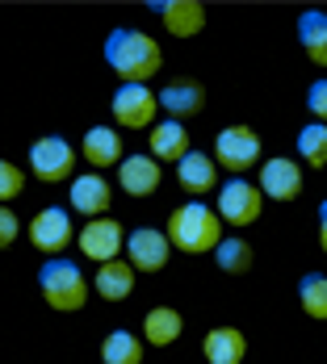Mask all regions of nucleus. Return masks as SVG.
Returning a JSON list of instances; mask_svg holds the SVG:
<instances>
[{"mask_svg":"<svg viewBox=\"0 0 327 364\" xmlns=\"http://www.w3.org/2000/svg\"><path fill=\"white\" fill-rule=\"evenodd\" d=\"M252 243L248 239H239V235H231V239H222L214 247V264L222 272H231V277H244L248 268H252Z\"/></svg>","mask_w":327,"mask_h":364,"instance_id":"b1692460","label":"nucleus"},{"mask_svg":"<svg viewBox=\"0 0 327 364\" xmlns=\"http://www.w3.org/2000/svg\"><path fill=\"white\" fill-rule=\"evenodd\" d=\"M298 42H302V50H306L311 63L327 68V13L323 9H306L298 17Z\"/></svg>","mask_w":327,"mask_h":364,"instance_id":"aec40b11","label":"nucleus"},{"mask_svg":"<svg viewBox=\"0 0 327 364\" xmlns=\"http://www.w3.org/2000/svg\"><path fill=\"white\" fill-rule=\"evenodd\" d=\"M21 188H26L21 168H17V164H9V159H0V205H4V201H13V197H21Z\"/></svg>","mask_w":327,"mask_h":364,"instance_id":"bb28decb","label":"nucleus"},{"mask_svg":"<svg viewBox=\"0 0 327 364\" xmlns=\"http://www.w3.org/2000/svg\"><path fill=\"white\" fill-rule=\"evenodd\" d=\"M298 155L311 168H327V126L323 122H311V126L298 130Z\"/></svg>","mask_w":327,"mask_h":364,"instance_id":"a878e982","label":"nucleus"},{"mask_svg":"<svg viewBox=\"0 0 327 364\" xmlns=\"http://www.w3.org/2000/svg\"><path fill=\"white\" fill-rule=\"evenodd\" d=\"M17 230H21V222H17V214L0 205V252H4V247H9V243L17 239Z\"/></svg>","mask_w":327,"mask_h":364,"instance_id":"c85d7f7f","label":"nucleus"},{"mask_svg":"<svg viewBox=\"0 0 327 364\" xmlns=\"http://www.w3.org/2000/svg\"><path fill=\"white\" fill-rule=\"evenodd\" d=\"M122 243H126V235H122V226L113 218H93L84 222V230L76 235V247L88 255L97 268L109 264V259H122Z\"/></svg>","mask_w":327,"mask_h":364,"instance_id":"1a4fd4ad","label":"nucleus"},{"mask_svg":"<svg viewBox=\"0 0 327 364\" xmlns=\"http://www.w3.org/2000/svg\"><path fill=\"white\" fill-rule=\"evenodd\" d=\"M202 356H206V364H244L248 339L239 327H214L202 339Z\"/></svg>","mask_w":327,"mask_h":364,"instance_id":"dca6fc26","label":"nucleus"},{"mask_svg":"<svg viewBox=\"0 0 327 364\" xmlns=\"http://www.w3.org/2000/svg\"><path fill=\"white\" fill-rule=\"evenodd\" d=\"M298 306H302L311 318L327 323V277L323 272H306V277L298 281Z\"/></svg>","mask_w":327,"mask_h":364,"instance_id":"393cba45","label":"nucleus"},{"mask_svg":"<svg viewBox=\"0 0 327 364\" xmlns=\"http://www.w3.org/2000/svg\"><path fill=\"white\" fill-rule=\"evenodd\" d=\"M101 364H143V343L130 331H109L101 339Z\"/></svg>","mask_w":327,"mask_h":364,"instance_id":"5701e85b","label":"nucleus"},{"mask_svg":"<svg viewBox=\"0 0 327 364\" xmlns=\"http://www.w3.org/2000/svg\"><path fill=\"white\" fill-rule=\"evenodd\" d=\"M38 289H42V301H46L51 310L76 314V310L84 306V297H88V281H84L80 264L55 255V259H46V264L38 268Z\"/></svg>","mask_w":327,"mask_h":364,"instance_id":"7ed1b4c3","label":"nucleus"},{"mask_svg":"<svg viewBox=\"0 0 327 364\" xmlns=\"http://www.w3.org/2000/svg\"><path fill=\"white\" fill-rule=\"evenodd\" d=\"M30 243H34L42 255H51V259L63 252V247H72L76 243L72 210H63V205H46V210H38L34 222H30Z\"/></svg>","mask_w":327,"mask_h":364,"instance_id":"0eeeda50","label":"nucleus"},{"mask_svg":"<svg viewBox=\"0 0 327 364\" xmlns=\"http://www.w3.org/2000/svg\"><path fill=\"white\" fill-rule=\"evenodd\" d=\"M177 181H181L185 193L202 197L214 188V155H202V151H189L181 164H177Z\"/></svg>","mask_w":327,"mask_h":364,"instance_id":"412c9836","label":"nucleus"},{"mask_svg":"<svg viewBox=\"0 0 327 364\" xmlns=\"http://www.w3.org/2000/svg\"><path fill=\"white\" fill-rule=\"evenodd\" d=\"M260 210H264V193H260V184L244 181V176H231V181L218 188V205L214 214L227 226H252L260 218Z\"/></svg>","mask_w":327,"mask_h":364,"instance_id":"39448f33","label":"nucleus"},{"mask_svg":"<svg viewBox=\"0 0 327 364\" xmlns=\"http://www.w3.org/2000/svg\"><path fill=\"white\" fill-rule=\"evenodd\" d=\"M147 146H151V159L155 164H181L185 155L193 151L189 146V130H185V122H155V130H151V139H147Z\"/></svg>","mask_w":327,"mask_h":364,"instance_id":"f3484780","label":"nucleus"},{"mask_svg":"<svg viewBox=\"0 0 327 364\" xmlns=\"http://www.w3.org/2000/svg\"><path fill=\"white\" fill-rule=\"evenodd\" d=\"M181 331H185V318L172 310V306H155V310H147L143 314V339L147 343H155V348L177 343Z\"/></svg>","mask_w":327,"mask_h":364,"instance_id":"4be33fe9","label":"nucleus"},{"mask_svg":"<svg viewBox=\"0 0 327 364\" xmlns=\"http://www.w3.org/2000/svg\"><path fill=\"white\" fill-rule=\"evenodd\" d=\"M93 285H97V293L105 301H126L135 293V268H130V259H109V264H101L97 277H93Z\"/></svg>","mask_w":327,"mask_h":364,"instance_id":"6ab92c4d","label":"nucleus"},{"mask_svg":"<svg viewBox=\"0 0 327 364\" xmlns=\"http://www.w3.org/2000/svg\"><path fill=\"white\" fill-rule=\"evenodd\" d=\"M260 193L273 201H294L302 193V168L294 164L290 155H273L260 164Z\"/></svg>","mask_w":327,"mask_h":364,"instance_id":"9b49d317","label":"nucleus"},{"mask_svg":"<svg viewBox=\"0 0 327 364\" xmlns=\"http://www.w3.org/2000/svg\"><path fill=\"white\" fill-rule=\"evenodd\" d=\"M164 235H168V243L181 247L185 255H206L222 243V218H218L210 205L189 201V205H181V210L168 214Z\"/></svg>","mask_w":327,"mask_h":364,"instance_id":"f03ea898","label":"nucleus"},{"mask_svg":"<svg viewBox=\"0 0 327 364\" xmlns=\"http://www.w3.org/2000/svg\"><path fill=\"white\" fill-rule=\"evenodd\" d=\"M155 109H160V97L147 84H118V92L109 101L113 122H122L126 130H147L155 122Z\"/></svg>","mask_w":327,"mask_h":364,"instance_id":"423d86ee","label":"nucleus"},{"mask_svg":"<svg viewBox=\"0 0 327 364\" xmlns=\"http://www.w3.org/2000/svg\"><path fill=\"white\" fill-rule=\"evenodd\" d=\"M30 172H34L38 181L46 184H59L68 181L76 172V151L68 139H59V134H46V139H38L30 146Z\"/></svg>","mask_w":327,"mask_h":364,"instance_id":"6e6552de","label":"nucleus"},{"mask_svg":"<svg viewBox=\"0 0 327 364\" xmlns=\"http://www.w3.org/2000/svg\"><path fill=\"white\" fill-rule=\"evenodd\" d=\"M319 247H323V255H327V197L319 201Z\"/></svg>","mask_w":327,"mask_h":364,"instance_id":"c756f323","label":"nucleus"},{"mask_svg":"<svg viewBox=\"0 0 327 364\" xmlns=\"http://www.w3.org/2000/svg\"><path fill=\"white\" fill-rule=\"evenodd\" d=\"M306 109L315 122H323L327 126V80H315L311 88H306Z\"/></svg>","mask_w":327,"mask_h":364,"instance_id":"cd10ccee","label":"nucleus"},{"mask_svg":"<svg viewBox=\"0 0 327 364\" xmlns=\"http://www.w3.org/2000/svg\"><path fill=\"white\" fill-rule=\"evenodd\" d=\"M109 197H113V188H109L105 176H93V172H84V176H72V188H68V205H72L76 214H84V222L105 218Z\"/></svg>","mask_w":327,"mask_h":364,"instance_id":"f8f14e48","label":"nucleus"},{"mask_svg":"<svg viewBox=\"0 0 327 364\" xmlns=\"http://www.w3.org/2000/svg\"><path fill=\"white\" fill-rule=\"evenodd\" d=\"M160 176L164 172H160V164L151 155H126L118 164V184H122L126 197H151L160 188Z\"/></svg>","mask_w":327,"mask_h":364,"instance_id":"2eb2a0df","label":"nucleus"},{"mask_svg":"<svg viewBox=\"0 0 327 364\" xmlns=\"http://www.w3.org/2000/svg\"><path fill=\"white\" fill-rule=\"evenodd\" d=\"M80 151H84V159H88L93 168H113V164H122V139H118L113 126H88Z\"/></svg>","mask_w":327,"mask_h":364,"instance_id":"a211bd4d","label":"nucleus"},{"mask_svg":"<svg viewBox=\"0 0 327 364\" xmlns=\"http://www.w3.org/2000/svg\"><path fill=\"white\" fill-rule=\"evenodd\" d=\"M168 255H172V243L155 226H139V230L126 235V259H130L135 272H160L168 264Z\"/></svg>","mask_w":327,"mask_h":364,"instance_id":"9d476101","label":"nucleus"},{"mask_svg":"<svg viewBox=\"0 0 327 364\" xmlns=\"http://www.w3.org/2000/svg\"><path fill=\"white\" fill-rule=\"evenodd\" d=\"M105 63L113 75H122V84H147L151 75H160V63H164V50L155 38H147L143 30H113L105 38Z\"/></svg>","mask_w":327,"mask_h":364,"instance_id":"f257e3e1","label":"nucleus"},{"mask_svg":"<svg viewBox=\"0 0 327 364\" xmlns=\"http://www.w3.org/2000/svg\"><path fill=\"white\" fill-rule=\"evenodd\" d=\"M155 97H160V109L168 113L172 122H185V117L202 113V105H206V88H202L197 80H172V84H164Z\"/></svg>","mask_w":327,"mask_h":364,"instance_id":"4468645a","label":"nucleus"},{"mask_svg":"<svg viewBox=\"0 0 327 364\" xmlns=\"http://www.w3.org/2000/svg\"><path fill=\"white\" fill-rule=\"evenodd\" d=\"M260 151H264V143H260V134L252 126H222L214 139V164H222L235 176H244V172L256 168Z\"/></svg>","mask_w":327,"mask_h":364,"instance_id":"20e7f679","label":"nucleus"},{"mask_svg":"<svg viewBox=\"0 0 327 364\" xmlns=\"http://www.w3.org/2000/svg\"><path fill=\"white\" fill-rule=\"evenodd\" d=\"M151 13H160L164 30L177 38H193L206 26V9L197 0H151Z\"/></svg>","mask_w":327,"mask_h":364,"instance_id":"ddd939ff","label":"nucleus"}]
</instances>
